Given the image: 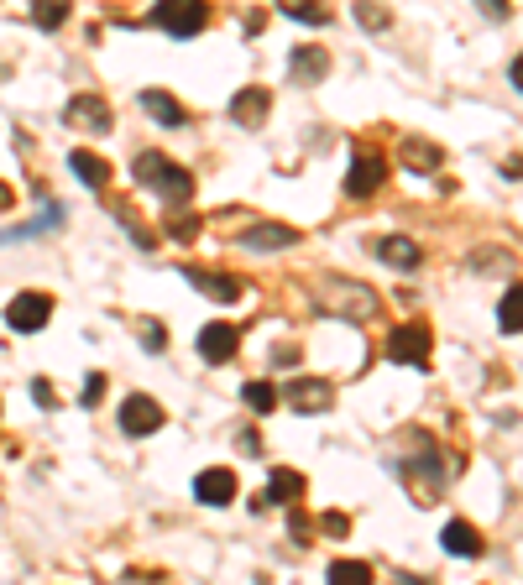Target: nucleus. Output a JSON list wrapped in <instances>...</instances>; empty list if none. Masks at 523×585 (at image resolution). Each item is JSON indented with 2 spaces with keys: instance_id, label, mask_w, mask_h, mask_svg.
<instances>
[{
  "instance_id": "4be33fe9",
  "label": "nucleus",
  "mask_w": 523,
  "mask_h": 585,
  "mask_svg": "<svg viewBox=\"0 0 523 585\" xmlns=\"http://www.w3.org/2000/svg\"><path fill=\"white\" fill-rule=\"evenodd\" d=\"M497 324H503L508 335L523 330V288H508L503 293V303H497Z\"/></svg>"
},
{
  "instance_id": "f3484780",
  "label": "nucleus",
  "mask_w": 523,
  "mask_h": 585,
  "mask_svg": "<svg viewBox=\"0 0 523 585\" xmlns=\"http://www.w3.org/2000/svg\"><path fill=\"white\" fill-rule=\"evenodd\" d=\"M440 544L456 554V559H476V554H482V533H476L466 518H450L445 533H440Z\"/></svg>"
},
{
  "instance_id": "39448f33",
  "label": "nucleus",
  "mask_w": 523,
  "mask_h": 585,
  "mask_svg": "<svg viewBox=\"0 0 523 585\" xmlns=\"http://www.w3.org/2000/svg\"><path fill=\"white\" fill-rule=\"evenodd\" d=\"M48 319H53V298L48 293H21V298H11V309H6V324L21 330V335L42 330Z\"/></svg>"
},
{
  "instance_id": "0eeeda50",
  "label": "nucleus",
  "mask_w": 523,
  "mask_h": 585,
  "mask_svg": "<svg viewBox=\"0 0 523 585\" xmlns=\"http://www.w3.org/2000/svg\"><path fill=\"white\" fill-rule=\"evenodd\" d=\"M283 397H288L299 413H325V408L335 403V387H330L325 377H293Z\"/></svg>"
},
{
  "instance_id": "6ab92c4d",
  "label": "nucleus",
  "mask_w": 523,
  "mask_h": 585,
  "mask_svg": "<svg viewBox=\"0 0 523 585\" xmlns=\"http://www.w3.org/2000/svg\"><path fill=\"white\" fill-rule=\"evenodd\" d=\"M377 256H382L388 267H398V272H419V262H424L419 246L408 241V236H382V241H377Z\"/></svg>"
},
{
  "instance_id": "9d476101",
  "label": "nucleus",
  "mask_w": 523,
  "mask_h": 585,
  "mask_svg": "<svg viewBox=\"0 0 523 585\" xmlns=\"http://www.w3.org/2000/svg\"><path fill=\"white\" fill-rule=\"evenodd\" d=\"M267 110H272V89L246 84L241 95L231 100V121H236V126H246V131H257V126L267 121Z\"/></svg>"
},
{
  "instance_id": "aec40b11",
  "label": "nucleus",
  "mask_w": 523,
  "mask_h": 585,
  "mask_svg": "<svg viewBox=\"0 0 523 585\" xmlns=\"http://www.w3.org/2000/svg\"><path fill=\"white\" fill-rule=\"evenodd\" d=\"M142 110L152 115V121H163V126H184L189 121V110L178 105L168 89H142Z\"/></svg>"
},
{
  "instance_id": "ddd939ff",
  "label": "nucleus",
  "mask_w": 523,
  "mask_h": 585,
  "mask_svg": "<svg viewBox=\"0 0 523 585\" xmlns=\"http://www.w3.org/2000/svg\"><path fill=\"white\" fill-rule=\"evenodd\" d=\"M184 277H189V283L204 293V298H210V303H236L241 298V283H236V277H225V272H204V267H184Z\"/></svg>"
},
{
  "instance_id": "c756f323",
  "label": "nucleus",
  "mask_w": 523,
  "mask_h": 585,
  "mask_svg": "<svg viewBox=\"0 0 523 585\" xmlns=\"http://www.w3.org/2000/svg\"><path fill=\"white\" fill-rule=\"evenodd\" d=\"M32 397H37V403H42V408H53V387H48V382H42V377L32 382Z\"/></svg>"
},
{
  "instance_id": "c85d7f7f",
  "label": "nucleus",
  "mask_w": 523,
  "mask_h": 585,
  "mask_svg": "<svg viewBox=\"0 0 523 585\" xmlns=\"http://www.w3.org/2000/svg\"><path fill=\"white\" fill-rule=\"evenodd\" d=\"M356 16H361V21H367V27H388V11H377V6H361Z\"/></svg>"
},
{
  "instance_id": "f704fd0d",
  "label": "nucleus",
  "mask_w": 523,
  "mask_h": 585,
  "mask_svg": "<svg viewBox=\"0 0 523 585\" xmlns=\"http://www.w3.org/2000/svg\"><path fill=\"white\" fill-rule=\"evenodd\" d=\"M11 204V189H6V183H0V209H6Z\"/></svg>"
},
{
  "instance_id": "4468645a",
  "label": "nucleus",
  "mask_w": 523,
  "mask_h": 585,
  "mask_svg": "<svg viewBox=\"0 0 523 585\" xmlns=\"http://www.w3.org/2000/svg\"><path fill=\"white\" fill-rule=\"evenodd\" d=\"M288 74H293V84H320L330 74V53L325 48H293Z\"/></svg>"
},
{
  "instance_id": "f03ea898",
  "label": "nucleus",
  "mask_w": 523,
  "mask_h": 585,
  "mask_svg": "<svg viewBox=\"0 0 523 585\" xmlns=\"http://www.w3.org/2000/svg\"><path fill=\"white\" fill-rule=\"evenodd\" d=\"M152 21L163 27L168 37L189 42L194 32H204V21H210V6H199V0H163V6L152 11Z\"/></svg>"
},
{
  "instance_id": "7c9ffc66",
  "label": "nucleus",
  "mask_w": 523,
  "mask_h": 585,
  "mask_svg": "<svg viewBox=\"0 0 523 585\" xmlns=\"http://www.w3.org/2000/svg\"><path fill=\"white\" fill-rule=\"evenodd\" d=\"M325 533H335V538H340V533H346V518H340V512H330V518H325Z\"/></svg>"
},
{
  "instance_id": "72a5a7b5",
  "label": "nucleus",
  "mask_w": 523,
  "mask_h": 585,
  "mask_svg": "<svg viewBox=\"0 0 523 585\" xmlns=\"http://www.w3.org/2000/svg\"><path fill=\"white\" fill-rule=\"evenodd\" d=\"M393 585H424V580H419V575H398Z\"/></svg>"
},
{
  "instance_id": "412c9836",
  "label": "nucleus",
  "mask_w": 523,
  "mask_h": 585,
  "mask_svg": "<svg viewBox=\"0 0 523 585\" xmlns=\"http://www.w3.org/2000/svg\"><path fill=\"white\" fill-rule=\"evenodd\" d=\"M330 585H372V565H361V559H335Z\"/></svg>"
},
{
  "instance_id": "473e14b6",
  "label": "nucleus",
  "mask_w": 523,
  "mask_h": 585,
  "mask_svg": "<svg viewBox=\"0 0 523 585\" xmlns=\"http://www.w3.org/2000/svg\"><path fill=\"white\" fill-rule=\"evenodd\" d=\"M508 178H523V157H513V162H508Z\"/></svg>"
},
{
  "instance_id": "dca6fc26",
  "label": "nucleus",
  "mask_w": 523,
  "mask_h": 585,
  "mask_svg": "<svg viewBox=\"0 0 523 585\" xmlns=\"http://www.w3.org/2000/svg\"><path fill=\"white\" fill-rule=\"evenodd\" d=\"M246 251H283V246H299V230L293 225H252L241 236Z\"/></svg>"
},
{
  "instance_id": "2eb2a0df",
  "label": "nucleus",
  "mask_w": 523,
  "mask_h": 585,
  "mask_svg": "<svg viewBox=\"0 0 523 585\" xmlns=\"http://www.w3.org/2000/svg\"><path fill=\"white\" fill-rule=\"evenodd\" d=\"M68 168H74V178L84 183V189H105V183H110V162L95 157L89 147H74V152H68Z\"/></svg>"
},
{
  "instance_id": "2f4dec72",
  "label": "nucleus",
  "mask_w": 523,
  "mask_h": 585,
  "mask_svg": "<svg viewBox=\"0 0 523 585\" xmlns=\"http://www.w3.org/2000/svg\"><path fill=\"white\" fill-rule=\"evenodd\" d=\"M508 79H513V84H518V89H523V53H518V58H513V68H508Z\"/></svg>"
},
{
  "instance_id": "1a4fd4ad",
  "label": "nucleus",
  "mask_w": 523,
  "mask_h": 585,
  "mask_svg": "<svg viewBox=\"0 0 523 585\" xmlns=\"http://www.w3.org/2000/svg\"><path fill=\"white\" fill-rule=\"evenodd\" d=\"M63 121L74 131H110V105L100 95H74L63 105Z\"/></svg>"
},
{
  "instance_id": "7ed1b4c3",
  "label": "nucleus",
  "mask_w": 523,
  "mask_h": 585,
  "mask_svg": "<svg viewBox=\"0 0 523 585\" xmlns=\"http://www.w3.org/2000/svg\"><path fill=\"white\" fill-rule=\"evenodd\" d=\"M382 178H388V157L377 147H356L351 152V173H346V194L351 199H372L382 189Z\"/></svg>"
},
{
  "instance_id": "20e7f679",
  "label": "nucleus",
  "mask_w": 523,
  "mask_h": 585,
  "mask_svg": "<svg viewBox=\"0 0 523 585\" xmlns=\"http://www.w3.org/2000/svg\"><path fill=\"white\" fill-rule=\"evenodd\" d=\"M388 361L398 366H429V330L424 324H398L388 335Z\"/></svg>"
},
{
  "instance_id": "9b49d317",
  "label": "nucleus",
  "mask_w": 523,
  "mask_h": 585,
  "mask_svg": "<svg viewBox=\"0 0 523 585\" xmlns=\"http://www.w3.org/2000/svg\"><path fill=\"white\" fill-rule=\"evenodd\" d=\"M236 345H241V335L231 330V324H204V330H199V356L210 361V366L231 361V356H236Z\"/></svg>"
},
{
  "instance_id": "a211bd4d",
  "label": "nucleus",
  "mask_w": 523,
  "mask_h": 585,
  "mask_svg": "<svg viewBox=\"0 0 523 585\" xmlns=\"http://www.w3.org/2000/svg\"><path fill=\"white\" fill-rule=\"evenodd\" d=\"M398 157H403L414 173H440V162H445V152L429 147L424 136H403V142H398Z\"/></svg>"
},
{
  "instance_id": "cd10ccee",
  "label": "nucleus",
  "mask_w": 523,
  "mask_h": 585,
  "mask_svg": "<svg viewBox=\"0 0 523 585\" xmlns=\"http://www.w3.org/2000/svg\"><path fill=\"white\" fill-rule=\"evenodd\" d=\"M100 392H105V377H100V371H89V377H84V392H79V403H84V408H95V403H100Z\"/></svg>"
},
{
  "instance_id": "bb28decb",
  "label": "nucleus",
  "mask_w": 523,
  "mask_h": 585,
  "mask_svg": "<svg viewBox=\"0 0 523 585\" xmlns=\"http://www.w3.org/2000/svg\"><path fill=\"white\" fill-rule=\"evenodd\" d=\"M142 345L152 350V356H157V350H168V330H163L157 319H147V324H142Z\"/></svg>"
},
{
  "instance_id": "f8f14e48",
  "label": "nucleus",
  "mask_w": 523,
  "mask_h": 585,
  "mask_svg": "<svg viewBox=\"0 0 523 585\" xmlns=\"http://www.w3.org/2000/svg\"><path fill=\"white\" fill-rule=\"evenodd\" d=\"M299 497H304V476L288 471V465H272L267 491H262V507H288V502H299Z\"/></svg>"
},
{
  "instance_id": "b1692460",
  "label": "nucleus",
  "mask_w": 523,
  "mask_h": 585,
  "mask_svg": "<svg viewBox=\"0 0 523 585\" xmlns=\"http://www.w3.org/2000/svg\"><path fill=\"white\" fill-rule=\"evenodd\" d=\"M32 21H37V27H42V32H58V27H63V21H68V6H63V0H37V11H32Z\"/></svg>"
},
{
  "instance_id": "6e6552de",
  "label": "nucleus",
  "mask_w": 523,
  "mask_h": 585,
  "mask_svg": "<svg viewBox=\"0 0 523 585\" xmlns=\"http://www.w3.org/2000/svg\"><path fill=\"white\" fill-rule=\"evenodd\" d=\"M194 497H199L204 507H231V497H236V471H231V465L199 471V476H194Z\"/></svg>"
},
{
  "instance_id": "393cba45",
  "label": "nucleus",
  "mask_w": 523,
  "mask_h": 585,
  "mask_svg": "<svg viewBox=\"0 0 523 585\" xmlns=\"http://www.w3.org/2000/svg\"><path fill=\"white\" fill-rule=\"evenodd\" d=\"M283 16H293V21H314V27H325V21H330V11L304 6V0H283Z\"/></svg>"
},
{
  "instance_id": "423d86ee",
  "label": "nucleus",
  "mask_w": 523,
  "mask_h": 585,
  "mask_svg": "<svg viewBox=\"0 0 523 585\" xmlns=\"http://www.w3.org/2000/svg\"><path fill=\"white\" fill-rule=\"evenodd\" d=\"M121 429H126L131 439H142V434H157V429H163V403H152L147 392L126 397V403H121Z\"/></svg>"
},
{
  "instance_id": "a878e982",
  "label": "nucleus",
  "mask_w": 523,
  "mask_h": 585,
  "mask_svg": "<svg viewBox=\"0 0 523 585\" xmlns=\"http://www.w3.org/2000/svg\"><path fill=\"white\" fill-rule=\"evenodd\" d=\"M168 236L173 241H194L199 236V215H168Z\"/></svg>"
},
{
  "instance_id": "5701e85b",
  "label": "nucleus",
  "mask_w": 523,
  "mask_h": 585,
  "mask_svg": "<svg viewBox=\"0 0 523 585\" xmlns=\"http://www.w3.org/2000/svg\"><path fill=\"white\" fill-rule=\"evenodd\" d=\"M246 408H252V413H272V408H278V387H272V382H246Z\"/></svg>"
},
{
  "instance_id": "f257e3e1",
  "label": "nucleus",
  "mask_w": 523,
  "mask_h": 585,
  "mask_svg": "<svg viewBox=\"0 0 523 585\" xmlns=\"http://www.w3.org/2000/svg\"><path fill=\"white\" fill-rule=\"evenodd\" d=\"M131 173H136V183H142V189H152L157 199H168V204H184V199L194 194V173L184 168V162L163 157V152H142Z\"/></svg>"
}]
</instances>
